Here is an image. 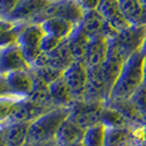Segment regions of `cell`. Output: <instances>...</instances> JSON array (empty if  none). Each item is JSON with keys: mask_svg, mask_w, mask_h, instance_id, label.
Masks as SVG:
<instances>
[{"mask_svg": "<svg viewBox=\"0 0 146 146\" xmlns=\"http://www.w3.org/2000/svg\"><path fill=\"white\" fill-rule=\"evenodd\" d=\"M145 58L142 52H137L126 59L115 85L112 88L110 100H130L144 84Z\"/></svg>", "mask_w": 146, "mask_h": 146, "instance_id": "6da1fadb", "label": "cell"}, {"mask_svg": "<svg viewBox=\"0 0 146 146\" xmlns=\"http://www.w3.org/2000/svg\"><path fill=\"white\" fill-rule=\"evenodd\" d=\"M72 108L56 107L31 122L28 134V143L48 144L55 142V137L60 125L72 114Z\"/></svg>", "mask_w": 146, "mask_h": 146, "instance_id": "7a4b0ae2", "label": "cell"}, {"mask_svg": "<svg viewBox=\"0 0 146 146\" xmlns=\"http://www.w3.org/2000/svg\"><path fill=\"white\" fill-rule=\"evenodd\" d=\"M34 76L30 70H18L1 75V97L28 98L34 88Z\"/></svg>", "mask_w": 146, "mask_h": 146, "instance_id": "3957f363", "label": "cell"}, {"mask_svg": "<svg viewBox=\"0 0 146 146\" xmlns=\"http://www.w3.org/2000/svg\"><path fill=\"white\" fill-rule=\"evenodd\" d=\"M84 15L85 10L78 0H54L32 23H41L45 19L59 17L74 22L75 24H80Z\"/></svg>", "mask_w": 146, "mask_h": 146, "instance_id": "277c9868", "label": "cell"}, {"mask_svg": "<svg viewBox=\"0 0 146 146\" xmlns=\"http://www.w3.org/2000/svg\"><path fill=\"white\" fill-rule=\"evenodd\" d=\"M45 34L40 23H28L18 37V45L31 67L41 54V43Z\"/></svg>", "mask_w": 146, "mask_h": 146, "instance_id": "5b68a950", "label": "cell"}, {"mask_svg": "<svg viewBox=\"0 0 146 146\" xmlns=\"http://www.w3.org/2000/svg\"><path fill=\"white\" fill-rule=\"evenodd\" d=\"M63 78L70 88L76 102L81 101L88 85V67L85 62L74 60L72 65L64 72Z\"/></svg>", "mask_w": 146, "mask_h": 146, "instance_id": "8992f818", "label": "cell"}, {"mask_svg": "<svg viewBox=\"0 0 146 146\" xmlns=\"http://www.w3.org/2000/svg\"><path fill=\"white\" fill-rule=\"evenodd\" d=\"M54 0H19L7 20L19 23H32Z\"/></svg>", "mask_w": 146, "mask_h": 146, "instance_id": "52a82bcc", "label": "cell"}, {"mask_svg": "<svg viewBox=\"0 0 146 146\" xmlns=\"http://www.w3.org/2000/svg\"><path fill=\"white\" fill-rule=\"evenodd\" d=\"M50 110L41 108L38 106H35L34 103L30 102L29 100L20 99L17 100L12 109L10 111L9 115L5 121L1 122V124H8V123H23V122H33L37 117L43 115L44 113L48 112Z\"/></svg>", "mask_w": 146, "mask_h": 146, "instance_id": "ba28073f", "label": "cell"}, {"mask_svg": "<svg viewBox=\"0 0 146 146\" xmlns=\"http://www.w3.org/2000/svg\"><path fill=\"white\" fill-rule=\"evenodd\" d=\"M117 40L124 53L130 57L134 53L141 52L146 40V24L131 25L119 32Z\"/></svg>", "mask_w": 146, "mask_h": 146, "instance_id": "9c48e42d", "label": "cell"}, {"mask_svg": "<svg viewBox=\"0 0 146 146\" xmlns=\"http://www.w3.org/2000/svg\"><path fill=\"white\" fill-rule=\"evenodd\" d=\"M32 67L25 59L18 44L2 47L0 52V73L1 75L18 70H30Z\"/></svg>", "mask_w": 146, "mask_h": 146, "instance_id": "30bf717a", "label": "cell"}, {"mask_svg": "<svg viewBox=\"0 0 146 146\" xmlns=\"http://www.w3.org/2000/svg\"><path fill=\"white\" fill-rule=\"evenodd\" d=\"M80 25L90 36L106 35L107 37H111L117 34V32L110 27L103 15L98 11V9L85 11Z\"/></svg>", "mask_w": 146, "mask_h": 146, "instance_id": "8fae6325", "label": "cell"}, {"mask_svg": "<svg viewBox=\"0 0 146 146\" xmlns=\"http://www.w3.org/2000/svg\"><path fill=\"white\" fill-rule=\"evenodd\" d=\"M98 11L103 15L110 27L117 33L133 25L123 15L117 0H101Z\"/></svg>", "mask_w": 146, "mask_h": 146, "instance_id": "7c38bea8", "label": "cell"}, {"mask_svg": "<svg viewBox=\"0 0 146 146\" xmlns=\"http://www.w3.org/2000/svg\"><path fill=\"white\" fill-rule=\"evenodd\" d=\"M29 122L1 124V146H22L28 142Z\"/></svg>", "mask_w": 146, "mask_h": 146, "instance_id": "4fadbf2b", "label": "cell"}, {"mask_svg": "<svg viewBox=\"0 0 146 146\" xmlns=\"http://www.w3.org/2000/svg\"><path fill=\"white\" fill-rule=\"evenodd\" d=\"M109 50V41L106 35L91 36L87 54L85 57V64L87 67L100 66L106 62Z\"/></svg>", "mask_w": 146, "mask_h": 146, "instance_id": "5bb4252c", "label": "cell"}, {"mask_svg": "<svg viewBox=\"0 0 146 146\" xmlns=\"http://www.w3.org/2000/svg\"><path fill=\"white\" fill-rule=\"evenodd\" d=\"M85 133L86 130H84L69 117L60 125L55 137V142L58 146H70L76 143L82 142L85 137Z\"/></svg>", "mask_w": 146, "mask_h": 146, "instance_id": "9a60e30c", "label": "cell"}, {"mask_svg": "<svg viewBox=\"0 0 146 146\" xmlns=\"http://www.w3.org/2000/svg\"><path fill=\"white\" fill-rule=\"evenodd\" d=\"M91 36L84 30L80 24H77L70 36L66 40L75 60H85Z\"/></svg>", "mask_w": 146, "mask_h": 146, "instance_id": "2e32d148", "label": "cell"}, {"mask_svg": "<svg viewBox=\"0 0 146 146\" xmlns=\"http://www.w3.org/2000/svg\"><path fill=\"white\" fill-rule=\"evenodd\" d=\"M40 24L42 25L46 34L53 35L63 41L67 40L70 36V34L73 33V31L77 25L74 22L66 20L64 18H59V17H53V18L45 19Z\"/></svg>", "mask_w": 146, "mask_h": 146, "instance_id": "e0dca14e", "label": "cell"}, {"mask_svg": "<svg viewBox=\"0 0 146 146\" xmlns=\"http://www.w3.org/2000/svg\"><path fill=\"white\" fill-rule=\"evenodd\" d=\"M48 87H50V92H51L53 102L56 107L72 108L75 104L76 99L63 77L52 82L51 85H48Z\"/></svg>", "mask_w": 146, "mask_h": 146, "instance_id": "ac0fdd59", "label": "cell"}, {"mask_svg": "<svg viewBox=\"0 0 146 146\" xmlns=\"http://www.w3.org/2000/svg\"><path fill=\"white\" fill-rule=\"evenodd\" d=\"M122 13L133 25L146 24V10L139 0H117Z\"/></svg>", "mask_w": 146, "mask_h": 146, "instance_id": "d6986e66", "label": "cell"}, {"mask_svg": "<svg viewBox=\"0 0 146 146\" xmlns=\"http://www.w3.org/2000/svg\"><path fill=\"white\" fill-rule=\"evenodd\" d=\"M34 80H35V84H34L33 91L31 92V95L27 99L30 102L34 103L35 106H38V107L44 108V109L52 110L56 108V106L53 102L48 85H46L44 81L38 79L36 76H34Z\"/></svg>", "mask_w": 146, "mask_h": 146, "instance_id": "ffe728a7", "label": "cell"}, {"mask_svg": "<svg viewBox=\"0 0 146 146\" xmlns=\"http://www.w3.org/2000/svg\"><path fill=\"white\" fill-rule=\"evenodd\" d=\"M47 55H48V66L55 67V68L64 70V72L75 60L66 40L63 41V43L60 44L55 51L47 53Z\"/></svg>", "mask_w": 146, "mask_h": 146, "instance_id": "44dd1931", "label": "cell"}, {"mask_svg": "<svg viewBox=\"0 0 146 146\" xmlns=\"http://www.w3.org/2000/svg\"><path fill=\"white\" fill-rule=\"evenodd\" d=\"M101 123H103L107 127H112V129H131L135 126V124H133L130 120H127L117 110L106 104L103 106L102 109Z\"/></svg>", "mask_w": 146, "mask_h": 146, "instance_id": "7402d4cb", "label": "cell"}, {"mask_svg": "<svg viewBox=\"0 0 146 146\" xmlns=\"http://www.w3.org/2000/svg\"><path fill=\"white\" fill-rule=\"evenodd\" d=\"M133 127H131V129H112V127H107L104 146L129 145L130 143L133 142V135H132V129Z\"/></svg>", "mask_w": 146, "mask_h": 146, "instance_id": "603a6c76", "label": "cell"}, {"mask_svg": "<svg viewBox=\"0 0 146 146\" xmlns=\"http://www.w3.org/2000/svg\"><path fill=\"white\" fill-rule=\"evenodd\" d=\"M107 126L103 123H98L86 130L84 144L86 146H104Z\"/></svg>", "mask_w": 146, "mask_h": 146, "instance_id": "cb8c5ba5", "label": "cell"}, {"mask_svg": "<svg viewBox=\"0 0 146 146\" xmlns=\"http://www.w3.org/2000/svg\"><path fill=\"white\" fill-rule=\"evenodd\" d=\"M31 72L34 76H36L38 79L44 81L46 85H51L52 82L57 80L63 77L64 70L57 69L52 66H44V67H33L31 68Z\"/></svg>", "mask_w": 146, "mask_h": 146, "instance_id": "d4e9b609", "label": "cell"}, {"mask_svg": "<svg viewBox=\"0 0 146 146\" xmlns=\"http://www.w3.org/2000/svg\"><path fill=\"white\" fill-rule=\"evenodd\" d=\"M131 100L139 111L142 119H143V122H144V125L146 126V86L144 84L135 92V95L132 97Z\"/></svg>", "mask_w": 146, "mask_h": 146, "instance_id": "484cf974", "label": "cell"}, {"mask_svg": "<svg viewBox=\"0 0 146 146\" xmlns=\"http://www.w3.org/2000/svg\"><path fill=\"white\" fill-rule=\"evenodd\" d=\"M62 43H63V40H59L57 37L50 35V34H45L42 40V43H41V52L51 53V52L55 51Z\"/></svg>", "mask_w": 146, "mask_h": 146, "instance_id": "4316f807", "label": "cell"}, {"mask_svg": "<svg viewBox=\"0 0 146 146\" xmlns=\"http://www.w3.org/2000/svg\"><path fill=\"white\" fill-rule=\"evenodd\" d=\"M19 0H0V10L1 19H6L12 12Z\"/></svg>", "mask_w": 146, "mask_h": 146, "instance_id": "83f0119b", "label": "cell"}, {"mask_svg": "<svg viewBox=\"0 0 146 146\" xmlns=\"http://www.w3.org/2000/svg\"><path fill=\"white\" fill-rule=\"evenodd\" d=\"M78 1L85 11H89V10L98 9L101 0H78Z\"/></svg>", "mask_w": 146, "mask_h": 146, "instance_id": "f1b7e54d", "label": "cell"}, {"mask_svg": "<svg viewBox=\"0 0 146 146\" xmlns=\"http://www.w3.org/2000/svg\"><path fill=\"white\" fill-rule=\"evenodd\" d=\"M56 144V142H53V143H48V144H33V143H25L24 145L22 146H54Z\"/></svg>", "mask_w": 146, "mask_h": 146, "instance_id": "f546056e", "label": "cell"}, {"mask_svg": "<svg viewBox=\"0 0 146 146\" xmlns=\"http://www.w3.org/2000/svg\"><path fill=\"white\" fill-rule=\"evenodd\" d=\"M142 53L144 54V55H146V40H145V43H144V45H143V48H142Z\"/></svg>", "mask_w": 146, "mask_h": 146, "instance_id": "4dcf8cb0", "label": "cell"}, {"mask_svg": "<svg viewBox=\"0 0 146 146\" xmlns=\"http://www.w3.org/2000/svg\"><path fill=\"white\" fill-rule=\"evenodd\" d=\"M144 85L146 86V58H145V69H144Z\"/></svg>", "mask_w": 146, "mask_h": 146, "instance_id": "1f68e13d", "label": "cell"}, {"mask_svg": "<svg viewBox=\"0 0 146 146\" xmlns=\"http://www.w3.org/2000/svg\"><path fill=\"white\" fill-rule=\"evenodd\" d=\"M70 146H86L84 144V142H79V143H76V144H73V145Z\"/></svg>", "mask_w": 146, "mask_h": 146, "instance_id": "d6a6232c", "label": "cell"}, {"mask_svg": "<svg viewBox=\"0 0 146 146\" xmlns=\"http://www.w3.org/2000/svg\"><path fill=\"white\" fill-rule=\"evenodd\" d=\"M139 1L143 3V6H144V7H145V9H146V0H139Z\"/></svg>", "mask_w": 146, "mask_h": 146, "instance_id": "836d02e7", "label": "cell"}, {"mask_svg": "<svg viewBox=\"0 0 146 146\" xmlns=\"http://www.w3.org/2000/svg\"><path fill=\"white\" fill-rule=\"evenodd\" d=\"M133 143H134V142H132V143H130V144H129V145H126V146H136V145H134V144H133Z\"/></svg>", "mask_w": 146, "mask_h": 146, "instance_id": "e575fe53", "label": "cell"}, {"mask_svg": "<svg viewBox=\"0 0 146 146\" xmlns=\"http://www.w3.org/2000/svg\"><path fill=\"white\" fill-rule=\"evenodd\" d=\"M54 146H58V145H57V144H55V145H54Z\"/></svg>", "mask_w": 146, "mask_h": 146, "instance_id": "d590c367", "label": "cell"}]
</instances>
